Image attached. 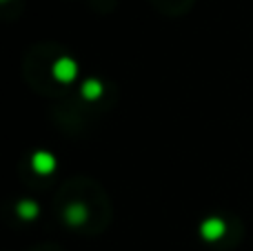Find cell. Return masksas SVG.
I'll use <instances>...</instances> for the list:
<instances>
[{
	"mask_svg": "<svg viewBox=\"0 0 253 251\" xmlns=\"http://www.w3.org/2000/svg\"><path fill=\"white\" fill-rule=\"evenodd\" d=\"M53 76H56L60 83H71L76 78V62L71 58H60V60L53 65Z\"/></svg>",
	"mask_w": 253,
	"mask_h": 251,
	"instance_id": "cell-1",
	"label": "cell"
},
{
	"mask_svg": "<svg viewBox=\"0 0 253 251\" xmlns=\"http://www.w3.org/2000/svg\"><path fill=\"white\" fill-rule=\"evenodd\" d=\"M102 93V87H100V83H96V80H87V83L83 84V96L84 98H98Z\"/></svg>",
	"mask_w": 253,
	"mask_h": 251,
	"instance_id": "cell-5",
	"label": "cell"
},
{
	"mask_svg": "<svg viewBox=\"0 0 253 251\" xmlns=\"http://www.w3.org/2000/svg\"><path fill=\"white\" fill-rule=\"evenodd\" d=\"M18 213H20L22 218H36V216H38V205L20 203V205H18Z\"/></svg>",
	"mask_w": 253,
	"mask_h": 251,
	"instance_id": "cell-6",
	"label": "cell"
},
{
	"mask_svg": "<svg viewBox=\"0 0 253 251\" xmlns=\"http://www.w3.org/2000/svg\"><path fill=\"white\" fill-rule=\"evenodd\" d=\"M200 231L207 240H218V238L224 236L227 227H224V222L220 220V218H209V220H205V225H202Z\"/></svg>",
	"mask_w": 253,
	"mask_h": 251,
	"instance_id": "cell-2",
	"label": "cell"
},
{
	"mask_svg": "<svg viewBox=\"0 0 253 251\" xmlns=\"http://www.w3.org/2000/svg\"><path fill=\"white\" fill-rule=\"evenodd\" d=\"M84 218H87V213H84L83 205H71V207L67 209V220H69L71 225H78V222H83Z\"/></svg>",
	"mask_w": 253,
	"mask_h": 251,
	"instance_id": "cell-4",
	"label": "cell"
},
{
	"mask_svg": "<svg viewBox=\"0 0 253 251\" xmlns=\"http://www.w3.org/2000/svg\"><path fill=\"white\" fill-rule=\"evenodd\" d=\"M31 165H34V169L38 173H51L53 167H56V160H53V156L47 154V151H38V154L34 156V160H31Z\"/></svg>",
	"mask_w": 253,
	"mask_h": 251,
	"instance_id": "cell-3",
	"label": "cell"
}]
</instances>
